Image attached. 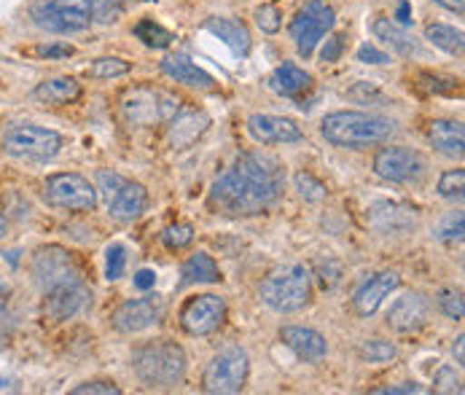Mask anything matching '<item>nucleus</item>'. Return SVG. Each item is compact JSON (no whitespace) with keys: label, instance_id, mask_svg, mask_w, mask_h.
I'll use <instances>...</instances> for the list:
<instances>
[{"label":"nucleus","instance_id":"f257e3e1","mask_svg":"<svg viewBox=\"0 0 465 395\" xmlns=\"http://www.w3.org/2000/svg\"><path fill=\"white\" fill-rule=\"evenodd\" d=\"M285 189L282 164L262 151L240 153L210 189V207L226 218H248L272 210Z\"/></svg>","mask_w":465,"mask_h":395},{"label":"nucleus","instance_id":"f03ea898","mask_svg":"<svg viewBox=\"0 0 465 395\" xmlns=\"http://www.w3.org/2000/svg\"><path fill=\"white\" fill-rule=\"evenodd\" d=\"M321 134L339 148H369L388 143L396 134V122L363 111H336L323 116Z\"/></svg>","mask_w":465,"mask_h":395},{"label":"nucleus","instance_id":"7ed1b4c3","mask_svg":"<svg viewBox=\"0 0 465 395\" xmlns=\"http://www.w3.org/2000/svg\"><path fill=\"white\" fill-rule=\"evenodd\" d=\"M133 369L145 388L170 390L178 388L186 377V352L181 344L167 339L148 341L134 352Z\"/></svg>","mask_w":465,"mask_h":395},{"label":"nucleus","instance_id":"20e7f679","mask_svg":"<svg viewBox=\"0 0 465 395\" xmlns=\"http://www.w3.org/2000/svg\"><path fill=\"white\" fill-rule=\"evenodd\" d=\"M259 296L269 310L274 312H299L312 299L310 272L302 263H288L266 274Z\"/></svg>","mask_w":465,"mask_h":395},{"label":"nucleus","instance_id":"39448f33","mask_svg":"<svg viewBox=\"0 0 465 395\" xmlns=\"http://www.w3.org/2000/svg\"><path fill=\"white\" fill-rule=\"evenodd\" d=\"M97 194H103L111 218L119 223H133L148 207V192L140 183L122 178L114 170L97 173Z\"/></svg>","mask_w":465,"mask_h":395},{"label":"nucleus","instance_id":"423d86ee","mask_svg":"<svg viewBox=\"0 0 465 395\" xmlns=\"http://www.w3.org/2000/svg\"><path fill=\"white\" fill-rule=\"evenodd\" d=\"M30 19L35 27L54 35L81 33L92 25V5L89 0H35Z\"/></svg>","mask_w":465,"mask_h":395},{"label":"nucleus","instance_id":"0eeeda50","mask_svg":"<svg viewBox=\"0 0 465 395\" xmlns=\"http://www.w3.org/2000/svg\"><path fill=\"white\" fill-rule=\"evenodd\" d=\"M3 151L25 162H52L63 151V134L38 124H14L3 134Z\"/></svg>","mask_w":465,"mask_h":395},{"label":"nucleus","instance_id":"6e6552de","mask_svg":"<svg viewBox=\"0 0 465 395\" xmlns=\"http://www.w3.org/2000/svg\"><path fill=\"white\" fill-rule=\"evenodd\" d=\"M251 360L242 347H226L221 350L204 369L202 390L210 395H234L240 393L248 382Z\"/></svg>","mask_w":465,"mask_h":395},{"label":"nucleus","instance_id":"1a4fd4ad","mask_svg":"<svg viewBox=\"0 0 465 395\" xmlns=\"http://www.w3.org/2000/svg\"><path fill=\"white\" fill-rule=\"evenodd\" d=\"M33 280L38 282L41 291H54L60 285L84 282V269L75 253H70L63 245H44L35 251L30 263Z\"/></svg>","mask_w":465,"mask_h":395},{"label":"nucleus","instance_id":"9d476101","mask_svg":"<svg viewBox=\"0 0 465 395\" xmlns=\"http://www.w3.org/2000/svg\"><path fill=\"white\" fill-rule=\"evenodd\" d=\"M333 19H336L333 8L329 3H323V0H310V3H304V5L296 11V16L291 19V38H293V44H296V52H299L304 60H307V57L315 52V46L331 33Z\"/></svg>","mask_w":465,"mask_h":395},{"label":"nucleus","instance_id":"9b49d317","mask_svg":"<svg viewBox=\"0 0 465 395\" xmlns=\"http://www.w3.org/2000/svg\"><path fill=\"white\" fill-rule=\"evenodd\" d=\"M44 199L52 207L70 210V212H92L97 207V189L75 173H60L46 178Z\"/></svg>","mask_w":465,"mask_h":395},{"label":"nucleus","instance_id":"f8f14e48","mask_svg":"<svg viewBox=\"0 0 465 395\" xmlns=\"http://www.w3.org/2000/svg\"><path fill=\"white\" fill-rule=\"evenodd\" d=\"M122 114L134 127H151V124L164 122L167 116H175L178 114V100H173L164 92L140 86V89H133L127 94V100L122 103Z\"/></svg>","mask_w":465,"mask_h":395},{"label":"nucleus","instance_id":"ddd939ff","mask_svg":"<svg viewBox=\"0 0 465 395\" xmlns=\"http://www.w3.org/2000/svg\"><path fill=\"white\" fill-rule=\"evenodd\" d=\"M374 173L388 183H417L425 175V162L411 148L385 145L374 156Z\"/></svg>","mask_w":465,"mask_h":395},{"label":"nucleus","instance_id":"4468645a","mask_svg":"<svg viewBox=\"0 0 465 395\" xmlns=\"http://www.w3.org/2000/svg\"><path fill=\"white\" fill-rule=\"evenodd\" d=\"M223 321H226V301L213 293L186 301L181 310V326L192 336H210L223 326Z\"/></svg>","mask_w":465,"mask_h":395},{"label":"nucleus","instance_id":"2eb2a0df","mask_svg":"<svg viewBox=\"0 0 465 395\" xmlns=\"http://www.w3.org/2000/svg\"><path fill=\"white\" fill-rule=\"evenodd\" d=\"M162 315H164V307L156 296L153 299H133V301H124L111 315V326L119 333H140V331L156 326L162 321Z\"/></svg>","mask_w":465,"mask_h":395},{"label":"nucleus","instance_id":"dca6fc26","mask_svg":"<svg viewBox=\"0 0 465 395\" xmlns=\"http://www.w3.org/2000/svg\"><path fill=\"white\" fill-rule=\"evenodd\" d=\"M248 134L262 145H285V143H299L304 137L296 122L269 114H253L248 119Z\"/></svg>","mask_w":465,"mask_h":395},{"label":"nucleus","instance_id":"f3484780","mask_svg":"<svg viewBox=\"0 0 465 395\" xmlns=\"http://www.w3.org/2000/svg\"><path fill=\"white\" fill-rule=\"evenodd\" d=\"M366 221L380 234H406L409 229H414L417 215L411 207L399 202H374L366 210Z\"/></svg>","mask_w":465,"mask_h":395},{"label":"nucleus","instance_id":"a211bd4d","mask_svg":"<svg viewBox=\"0 0 465 395\" xmlns=\"http://www.w3.org/2000/svg\"><path fill=\"white\" fill-rule=\"evenodd\" d=\"M86 304H89V291L84 282L60 285L54 291H46L44 315L54 323H63V321H70L73 315H78Z\"/></svg>","mask_w":465,"mask_h":395},{"label":"nucleus","instance_id":"6ab92c4d","mask_svg":"<svg viewBox=\"0 0 465 395\" xmlns=\"http://www.w3.org/2000/svg\"><path fill=\"white\" fill-rule=\"evenodd\" d=\"M399 282L401 277L396 272H380V274L369 277V280L355 291V296H352V310H355L361 318H371V315L380 310V304L385 301V296H388L391 291L399 288Z\"/></svg>","mask_w":465,"mask_h":395},{"label":"nucleus","instance_id":"aec40b11","mask_svg":"<svg viewBox=\"0 0 465 395\" xmlns=\"http://www.w3.org/2000/svg\"><path fill=\"white\" fill-rule=\"evenodd\" d=\"M280 339L296 358L307 363H318L329 355V344L318 331L304 329V326H285L280 329Z\"/></svg>","mask_w":465,"mask_h":395},{"label":"nucleus","instance_id":"412c9836","mask_svg":"<svg viewBox=\"0 0 465 395\" xmlns=\"http://www.w3.org/2000/svg\"><path fill=\"white\" fill-rule=\"evenodd\" d=\"M428 321V301L420 293H406L391 307L388 312V329L396 333H411L422 329Z\"/></svg>","mask_w":465,"mask_h":395},{"label":"nucleus","instance_id":"4be33fe9","mask_svg":"<svg viewBox=\"0 0 465 395\" xmlns=\"http://www.w3.org/2000/svg\"><path fill=\"white\" fill-rule=\"evenodd\" d=\"M162 73L167 78H173L175 84L192 86V89H202V92H213L215 89V78L202 70L197 63H192L186 54H167L162 60Z\"/></svg>","mask_w":465,"mask_h":395},{"label":"nucleus","instance_id":"5701e85b","mask_svg":"<svg viewBox=\"0 0 465 395\" xmlns=\"http://www.w3.org/2000/svg\"><path fill=\"white\" fill-rule=\"evenodd\" d=\"M207 127H210V116L204 111H181L170 122V134H167L170 145L175 151H186L207 132Z\"/></svg>","mask_w":465,"mask_h":395},{"label":"nucleus","instance_id":"b1692460","mask_svg":"<svg viewBox=\"0 0 465 395\" xmlns=\"http://www.w3.org/2000/svg\"><path fill=\"white\" fill-rule=\"evenodd\" d=\"M428 140H430V145L439 153H444L450 159H463L465 130L460 122H452V119H436V122H430Z\"/></svg>","mask_w":465,"mask_h":395},{"label":"nucleus","instance_id":"393cba45","mask_svg":"<svg viewBox=\"0 0 465 395\" xmlns=\"http://www.w3.org/2000/svg\"><path fill=\"white\" fill-rule=\"evenodd\" d=\"M269 86H272V92H277L280 97L299 100L304 92H310V86H312V75H310L304 67L293 65V63H282V65L272 70V75H269Z\"/></svg>","mask_w":465,"mask_h":395},{"label":"nucleus","instance_id":"a878e982","mask_svg":"<svg viewBox=\"0 0 465 395\" xmlns=\"http://www.w3.org/2000/svg\"><path fill=\"white\" fill-rule=\"evenodd\" d=\"M371 33H374L382 44H388L393 52H399L401 57H422L420 41H417L411 33H406V27H401L396 22H391V19H374Z\"/></svg>","mask_w":465,"mask_h":395},{"label":"nucleus","instance_id":"bb28decb","mask_svg":"<svg viewBox=\"0 0 465 395\" xmlns=\"http://www.w3.org/2000/svg\"><path fill=\"white\" fill-rule=\"evenodd\" d=\"M204 30L213 33L218 41H223L232 52L237 54H248L251 49V33L242 22L237 19H229V16H210L204 19Z\"/></svg>","mask_w":465,"mask_h":395},{"label":"nucleus","instance_id":"cd10ccee","mask_svg":"<svg viewBox=\"0 0 465 395\" xmlns=\"http://www.w3.org/2000/svg\"><path fill=\"white\" fill-rule=\"evenodd\" d=\"M33 97L44 105H70L81 97V84L70 75L49 78L33 89Z\"/></svg>","mask_w":465,"mask_h":395},{"label":"nucleus","instance_id":"c85d7f7f","mask_svg":"<svg viewBox=\"0 0 465 395\" xmlns=\"http://www.w3.org/2000/svg\"><path fill=\"white\" fill-rule=\"evenodd\" d=\"M425 38L439 46L441 52L447 54H463V33L458 27H450V25H428L425 27Z\"/></svg>","mask_w":465,"mask_h":395},{"label":"nucleus","instance_id":"c756f323","mask_svg":"<svg viewBox=\"0 0 465 395\" xmlns=\"http://www.w3.org/2000/svg\"><path fill=\"white\" fill-rule=\"evenodd\" d=\"M218 280H221L218 263L207 253H194L183 263V282H218Z\"/></svg>","mask_w":465,"mask_h":395},{"label":"nucleus","instance_id":"7c9ffc66","mask_svg":"<svg viewBox=\"0 0 465 395\" xmlns=\"http://www.w3.org/2000/svg\"><path fill=\"white\" fill-rule=\"evenodd\" d=\"M134 38L137 41H143L148 49H167L175 38H173V33L170 30H164L159 22H153V19H143V22H137L134 25Z\"/></svg>","mask_w":465,"mask_h":395},{"label":"nucleus","instance_id":"2f4dec72","mask_svg":"<svg viewBox=\"0 0 465 395\" xmlns=\"http://www.w3.org/2000/svg\"><path fill=\"white\" fill-rule=\"evenodd\" d=\"M133 3L134 0H89V5H92V22L114 25V22H119V16H122Z\"/></svg>","mask_w":465,"mask_h":395},{"label":"nucleus","instance_id":"473e14b6","mask_svg":"<svg viewBox=\"0 0 465 395\" xmlns=\"http://www.w3.org/2000/svg\"><path fill=\"white\" fill-rule=\"evenodd\" d=\"M396 355H399L396 344L385 341V339H369V341L361 344V358L369 360V363H391Z\"/></svg>","mask_w":465,"mask_h":395},{"label":"nucleus","instance_id":"72a5a7b5","mask_svg":"<svg viewBox=\"0 0 465 395\" xmlns=\"http://www.w3.org/2000/svg\"><path fill=\"white\" fill-rule=\"evenodd\" d=\"M130 70H133V65L124 63V60H119V57H100V60H94L92 65L86 67V73L92 78H122Z\"/></svg>","mask_w":465,"mask_h":395},{"label":"nucleus","instance_id":"f704fd0d","mask_svg":"<svg viewBox=\"0 0 465 395\" xmlns=\"http://www.w3.org/2000/svg\"><path fill=\"white\" fill-rule=\"evenodd\" d=\"M162 245L170 248V251H181V248H189L192 240H194V229L189 223H175V226H167L162 234H159Z\"/></svg>","mask_w":465,"mask_h":395},{"label":"nucleus","instance_id":"c9c22d12","mask_svg":"<svg viewBox=\"0 0 465 395\" xmlns=\"http://www.w3.org/2000/svg\"><path fill=\"white\" fill-rule=\"evenodd\" d=\"M439 307H441V312H444L450 321H463V315H465L463 291H455V288L441 291V293H439Z\"/></svg>","mask_w":465,"mask_h":395},{"label":"nucleus","instance_id":"e433bc0d","mask_svg":"<svg viewBox=\"0 0 465 395\" xmlns=\"http://www.w3.org/2000/svg\"><path fill=\"white\" fill-rule=\"evenodd\" d=\"M293 183H296V192L307 199V202H321V199H326V194H329L326 186L315 175H310V173H299L293 178Z\"/></svg>","mask_w":465,"mask_h":395},{"label":"nucleus","instance_id":"4c0bfd02","mask_svg":"<svg viewBox=\"0 0 465 395\" xmlns=\"http://www.w3.org/2000/svg\"><path fill=\"white\" fill-rule=\"evenodd\" d=\"M465 192V173L463 170H450V173H444L441 175V181H439V194L444 199H463Z\"/></svg>","mask_w":465,"mask_h":395},{"label":"nucleus","instance_id":"58836bf2","mask_svg":"<svg viewBox=\"0 0 465 395\" xmlns=\"http://www.w3.org/2000/svg\"><path fill=\"white\" fill-rule=\"evenodd\" d=\"M124 266H127V251H124V245H111L105 251V277L108 280H119L124 274Z\"/></svg>","mask_w":465,"mask_h":395},{"label":"nucleus","instance_id":"ea45409f","mask_svg":"<svg viewBox=\"0 0 465 395\" xmlns=\"http://www.w3.org/2000/svg\"><path fill=\"white\" fill-rule=\"evenodd\" d=\"M256 25H259V30L262 33H277L280 30V25H282V16H280V8L277 5H272V3H264V5H259L256 8Z\"/></svg>","mask_w":465,"mask_h":395},{"label":"nucleus","instance_id":"a19ab883","mask_svg":"<svg viewBox=\"0 0 465 395\" xmlns=\"http://www.w3.org/2000/svg\"><path fill=\"white\" fill-rule=\"evenodd\" d=\"M433 393H447V395H460L463 393V382L455 374V369H441L433 380Z\"/></svg>","mask_w":465,"mask_h":395},{"label":"nucleus","instance_id":"79ce46f5","mask_svg":"<svg viewBox=\"0 0 465 395\" xmlns=\"http://www.w3.org/2000/svg\"><path fill=\"white\" fill-rule=\"evenodd\" d=\"M350 97L352 100H358V103H385V94L380 92V86L377 84H371V81H361V84H355V89H350Z\"/></svg>","mask_w":465,"mask_h":395},{"label":"nucleus","instance_id":"37998d69","mask_svg":"<svg viewBox=\"0 0 465 395\" xmlns=\"http://www.w3.org/2000/svg\"><path fill=\"white\" fill-rule=\"evenodd\" d=\"M422 84V89L425 92H433V94H452V92H458V81H452V78H439V75H422L420 78Z\"/></svg>","mask_w":465,"mask_h":395},{"label":"nucleus","instance_id":"c03bdc74","mask_svg":"<svg viewBox=\"0 0 465 395\" xmlns=\"http://www.w3.org/2000/svg\"><path fill=\"white\" fill-rule=\"evenodd\" d=\"M70 393L73 395H122V390H119L114 382L97 380V382H84V385L73 388Z\"/></svg>","mask_w":465,"mask_h":395},{"label":"nucleus","instance_id":"a18cd8bd","mask_svg":"<svg viewBox=\"0 0 465 395\" xmlns=\"http://www.w3.org/2000/svg\"><path fill=\"white\" fill-rule=\"evenodd\" d=\"M463 215L458 212V215H450L441 226H439V240H447V242H452V240H463Z\"/></svg>","mask_w":465,"mask_h":395},{"label":"nucleus","instance_id":"49530a36","mask_svg":"<svg viewBox=\"0 0 465 395\" xmlns=\"http://www.w3.org/2000/svg\"><path fill=\"white\" fill-rule=\"evenodd\" d=\"M33 54L44 60H63V57H73L75 49L70 44H44V46H35Z\"/></svg>","mask_w":465,"mask_h":395},{"label":"nucleus","instance_id":"de8ad7c7","mask_svg":"<svg viewBox=\"0 0 465 395\" xmlns=\"http://www.w3.org/2000/svg\"><path fill=\"white\" fill-rule=\"evenodd\" d=\"M358 63H363V65H388L391 63V57L385 54V52H380L374 44H363L361 49H358Z\"/></svg>","mask_w":465,"mask_h":395},{"label":"nucleus","instance_id":"09e8293b","mask_svg":"<svg viewBox=\"0 0 465 395\" xmlns=\"http://www.w3.org/2000/svg\"><path fill=\"white\" fill-rule=\"evenodd\" d=\"M341 35H333L331 41H326V46H323V52H321V60L323 63H336L339 57H341Z\"/></svg>","mask_w":465,"mask_h":395},{"label":"nucleus","instance_id":"8fccbe9b","mask_svg":"<svg viewBox=\"0 0 465 395\" xmlns=\"http://www.w3.org/2000/svg\"><path fill=\"white\" fill-rule=\"evenodd\" d=\"M374 395H409V393H422L420 385H396V388H380V390H371Z\"/></svg>","mask_w":465,"mask_h":395},{"label":"nucleus","instance_id":"3c124183","mask_svg":"<svg viewBox=\"0 0 465 395\" xmlns=\"http://www.w3.org/2000/svg\"><path fill=\"white\" fill-rule=\"evenodd\" d=\"M153 282H156V274H153L151 269H140V272L134 274V285H137L140 291H148V288H153Z\"/></svg>","mask_w":465,"mask_h":395},{"label":"nucleus","instance_id":"603ef678","mask_svg":"<svg viewBox=\"0 0 465 395\" xmlns=\"http://www.w3.org/2000/svg\"><path fill=\"white\" fill-rule=\"evenodd\" d=\"M452 352H455V360H458V366H465V336L463 333L458 336V341H455Z\"/></svg>","mask_w":465,"mask_h":395},{"label":"nucleus","instance_id":"864d4df0","mask_svg":"<svg viewBox=\"0 0 465 395\" xmlns=\"http://www.w3.org/2000/svg\"><path fill=\"white\" fill-rule=\"evenodd\" d=\"M399 22H401V27H406V25H411V11H409V3H406V0H401V5H399Z\"/></svg>","mask_w":465,"mask_h":395},{"label":"nucleus","instance_id":"5fc2aeb1","mask_svg":"<svg viewBox=\"0 0 465 395\" xmlns=\"http://www.w3.org/2000/svg\"><path fill=\"white\" fill-rule=\"evenodd\" d=\"M433 3H439V5H441V8H447V11L463 14V0H433Z\"/></svg>","mask_w":465,"mask_h":395},{"label":"nucleus","instance_id":"6e6d98bb","mask_svg":"<svg viewBox=\"0 0 465 395\" xmlns=\"http://www.w3.org/2000/svg\"><path fill=\"white\" fill-rule=\"evenodd\" d=\"M5 301H8V288H5V285H0V312L5 310Z\"/></svg>","mask_w":465,"mask_h":395},{"label":"nucleus","instance_id":"4d7b16f0","mask_svg":"<svg viewBox=\"0 0 465 395\" xmlns=\"http://www.w3.org/2000/svg\"><path fill=\"white\" fill-rule=\"evenodd\" d=\"M5 229H8V221H5V215L0 212V237L5 234Z\"/></svg>","mask_w":465,"mask_h":395}]
</instances>
